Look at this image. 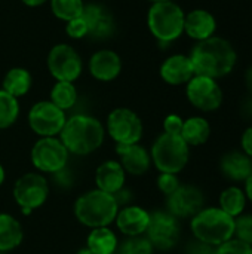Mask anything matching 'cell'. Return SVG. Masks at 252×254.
<instances>
[{
    "label": "cell",
    "mask_w": 252,
    "mask_h": 254,
    "mask_svg": "<svg viewBox=\"0 0 252 254\" xmlns=\"http://www.w3.org/2000/svg\"><path fill=\"white\" fill-rule=\"evenodd\" d=\"M89 71L97 80L111 82L122 71V60L111 49L97 51L89 60Z\"/></svg>",
    "instance_id": "d6986e66"
},
{
    "label": "cell",
    "mask_w": 252,
    "mask_h": 254,
    "mask_svg": "<svg viewBox=\"0 0 252 254\" xmlns=\"http://www.w3.org/2000/svg\"><path fill=\"white\" fill-rule=\"evenodd\" d=\"M119 208L120 207L111 193L95 188L82 193L76 199L73 211L80 225L89 229H95L114 223Z\"/></svg>",
    "instance_id": "3957f363"
},
{
    "label": "cell",
    "mask_w": 252,
    "mask_h": 254,
    "mask_svg": "<svg viewBox=\"0 0 252 254\" xmlns=\"http://www.w3.org/2000/svg\"><path fill=\"white\" fill-rule=\"evenodd\" d=\"M82 18L88 27V37L94 40H107L116 31V21L113 13L102 4L88 3L83 7Z\"/></svg>",
    "instance_id": "9a60e30c"
},
{
    "label": "cell",
    "mask_w": 252,
    "mask_h": 254,
    "mask_svg": "<svg viewBox=\"0 0 252 254\" xmlns=\"http://www.w3.org/2000/svg\"><path fill=\"white\" fill-rule=\"evenodd\" d=\"M214 252H215V247H212L206 243H202L196 238L190 240L184 249L186 254H214Z\"/></svg>",
    "instance_id": "8d00e7d4"
},
{
    "label": "cell",
    "mask_w": 252,
    "mask_h": 254,
    "mask_svg": "<svg viewBox=\"0 0 252 254\" xmlns=\"http://www.w3.org/2000/svg\"><path fill=\"white\" fill-rule=\"evenodd\" d=\"M113 196H114L116 202L119 204V207L129 205V204H131V201H132V193H131V190H128L126 188L120 189V190H119V192H116Z\"/></svg>",
    "instance_id": "f35d334b"
},
{
    "label": "cell",
    "mask_w": 252,
    "mask_h": 254,
    "mask_svg": "<svg viewBox=\"0 0 252 254\" xmlns=\"http://www.w3.org/2000/svg\"><path fill=\"white\" fill-rule=\"evenodd\" d=\"M189 103L201 112H215L221 107L224 94L218 82L212 77L195 74L186 83Z\"/></svg>",
    "instance_id": "8fae6325"
},
{
    "label": "cell",
    "mask_w": 252,
    "mask_h": 254,
    "mask_svg": "<svg viewBox=\"0 0 252 254\" xmlns=\"http://www.w3.org/2000/svg\"><path fill=\"white\" fill-rule=\"evenodd\" d=\"M193 238L218 247L235 237V219L218 207H203L190 220Z\"/></svg>",
    "instance_id": "277c9868"
},
{
    "label": "cell",
    "mask_w": 252,
    "mask_h": 254,
    "mask_svg": "<svg viewBox=\"0 0 252 254\" xmlns=\"http://www.w3.org/2000/svg\"><path fill=\"white\" fill-rule=\"evenodd\" d=\"M214 254H252V247L236 238H232L215 247Z\"/></svg>",
    "instance_id": "836d02e7"
},
{
    "label": "cell",
    "mask_w": 252,
    "mask_h": 254,
    "mask_svg": "<svg viewBox=\"0 0 252 254\" xmlns=\"http://www.w3.org/2000/svg\"><path fill=\"white\" fill-rule=\"evenodd\" d=\"M245 85H247V89L250 91V94L252 95V65L245 73Z\"/></svg>",
    "instance_id": "60d3db41"
},
{
    "label": "cell",
    "mask_w": 252,
    "mask_h": 254,
    "mask_svg": "<svg viewBox=\"0 0 252 254\" xmlns=\"http://www.w3.org/2000/svg\"><path fill=\"white\" fill-rule=\"evenodd\" d=\"M217 31V19L206 9H193L184 16V33L196 40L202 42L212 36Z\"/></svg>",
    "instance_id": "ac0fdd59"
},
{
    "label": "cell",
    "mask_w": 252,
    "mask_h": 254,
    "mask_svg": "<svg viewBox=\"0 0 252 254\" xmlns=\"http://www.w3.org/2000/svg\"><path fill=\"white\" fill-rule=\"evenodd\" d=\"M154 247L146 235L140 237H126L119 243L117 254H153Z\"/></svg>",
    "instance_id": "4dcf8cb0"
},
{
    "label": "cell",
    "mask_w": 252,
    "mask_h": 254,
    "mask_svg": "<svg viewBox=\"0 0 252 254\" xmlns=\"http://www.w3.org/2000/svg\"><path fill=\"white\" fill-rule=\"evenodd\" d=\"M68 150L59 137H39L30 152L33 167L40 174H58L68 164Z\"/></svg>",
    "instance_id": "52a82bcc"
},
{
    "label": "cell",
    "mask_w": 252,
    "mask_h": 254,
    "mask_svg": "<svg viewBox=\"0 0 252 254\" xmlns=\"http://www.w3.org/2000/svg\"><path fill=\"white\" fill-rule=\"evenodd\" d=\"M59 138L70 155L88 156L102 146L105 128L94 116L73 115L67 118Z\"/></svg>",
    "instance_id": "7a4b0ae2"
},
{
    "label": "cell",
    "mask_w": 252,
    "mask_h": 254,
    "mask_svg": "<svg viewBox=\"0 0 252 254\" xmlns=\"http://www.w3.org/2000/svg\"><path fill=\"white\" fill-rule=\"evenodd\" d=\"M114 223L119 232L125 237L146 235L150 223V213L141 205L129 204L119 208Z\"/></svg>",
    "instance_id": "2e32d148"
},
{
    "label": "cell",
    "mask_w": 252,
    "mask_h": 254,
    "mask_svg": "<svg viewBox=\"0 0 252 254\" xmlns=\"http://www.w3.org/2000/svg\"><path fill=\"white\" fill-rule=\"evenodd\" d=\"M247 201L248 199H247L245 190H242L238 186H229L220 195L218 208H221L230 217L236 219V217L244 214L245 207H247Z\"/></svg>",
    "instance_id": "4316f807"
},
{
    "label": "cell",
    "mask_w": 252,
    "mask_h": 254,
    "mask_svg": "<svg viewBox=\"0 0 252 254\" xmlns=\"http://www.w3.org/2000/svg\"><path fill=\"white\" fill-rule=\"evenodd\" d=\"M146 237L154 247V250L168 252L172 250L181 237L180 220L165 211L150 213V223L146 231Z\"/></svg>",
    "instance_id": "30bf717a"
},
{
    "label": "cell",
    "mask_w": 252,
    "mask_h": 254,
    "mask_svg": "<svg viewBox=\"0 0 252 254\" xmlns=\"http://www.w3.org/2000/svg\"><path fill=\"white\" fill-rule=\"evenodd\" d=\"M4 180H6V171H4V167L0 164V188L3 186Z\"/></svg>",
    "instance_id": "7bdbcfd3"
},
{
    "label": "cell",
    "mask_w": 252,
    "mask_h": 254,
    "mask_svg": "<svg viewBox=\"0 0 252 254\" xmlns=\"http://www.w3.org/2000/svg\"><path fill=\"white\" fill-rule=\"evenodd\" d=\"M31 83H33V79L28 70L22 67H13L4 74L1 89L13 95L15 98H19L28 94Z\"/></svg>",
    "instance_id": "484cf974"
},
{
    "label": "cell",
    "mask_w": 252,
    "mask_h": 254,
    "mask_svg": "<svg viewBox=\"0 0 252 254\" xmlns=\"http://www.w3.org/2000/svg\"><path fill=\"white\" fill-rule=\"evenodd\" d=\"M0 254H6V253H0Z\"/></svg>",
    "instance_id": "bcb514c9"
},
{
    "label": "cell",
    "mask_w": 252,
    "mask_h": 254,
    "mask_svg": "<svg viewBox=\"0 0 252 254\" xmlns=\"http://www.w3.org/2000/svg\"><path fill=\"white\" fill-rule=\"evenodd\" d=\"M24 241V229L18 219L9 213H0V253L18 249Z\"/></svg>",
    "instance_id": "603a6c76"
},
{
    "label": "cell",
    "mask_w": 252,
    "mask_h": 254,
    "mask_svg": "<svg viewBox=\"0 0 252 254\" xmlns=\"http://www.w3.org/2000/svg\"><path fill=\"white\" fill-rule=\"evenodd\" d=\"M76 254H94V253H92L88 247H83V249H80V250H79Z\"/></svg>",
    "instance_id": "ee69618b"
},
{
    "label": "cell",
    "mask_w": 252,
    "mask_h": 254,
    "mask_svg": "<svg viewBox=\"0 0 252 254\" xmlns=\"http://www.w3.org/2000/svg\"><path fill=\"white\" fill-rule=\"evenodd\" d=\"M233 238L252 247V214H242L235 219V237Z\"/></svg>",
    "instance_id": "1f68e13d"
},
{
    "label": "cell",
    "mask_w": 252,
    "mask_h": 254,
    "mask_svg": "<svg viewBox=\"0 0 252 254\" xmlns=\"http://www.w3.org/2000/svg\"><path fill=\"white\" fill-rule=\"evenodd\" d=\"M65 31L71 39H83L88 36V27H86V22L82 16L68 21L65 25Z\"/></svg>",
    "instance_id": "e575fe53"
},
{
    "label": "cell",
    "mask_w": 252,
    "mask_h": 254,
    "mask_svg": "<svg viewBox=\"0 0 252 254\" xmlns=\"http://www.w3.org/2000/svg\"><path fill=\"white\" fill-rule=\"evenodd\" d=\"M180 135L187 143L189 147H198L209 140L211 125L202 116H192L184 121Z\"/></svg>",
    "instance_id": "d4e9b609"
},
{
    "label": "cell",
    "mask_w": 252,
    "mask_h": 254,
    "mask_svg": "<svg viewBox=\"0 0 252 254\" xmlns=\"http://www.w3.org/2000/svg\"><path fill=\"white\" fill-rule=\"evenodd\" d=\"M241 146H242V150L247 156H250L252 159V125L248 127L245 129V132L242 134V138H241Z\"/></svg>",
    "instance_id": "74e56055"
},
{
    "label": "cell",
    "mask_w": 252,
    "mask_h": 254,
    "mask_svg": "<svg viewBox=\"0 0 252 254\" xmlns=\"http://www.w3.org/2000/svg\"><path fill=\"white\" fill-rule=\"evenodd\" d=\"M220 168L232 182H245L252 174V159L244 152H229L221 158Z\"/></svg>",
    "instance_id": "7402d4cb"
},
{
    "label": "cell",
    "mask_w": 252,
    "mask_h": 254,
    "mask_svg": "<svg viewBox=\"0 0 252 254\" xmlns=\"http://www.w3.org/2000/svg\"><path fill=\"white\" fill-rule=\"evenodd\" d=\"M12 195L21 208V213L24 216H30L48 201L49 183L40 173H25L15 182Z\"/></svg>",
    "instance_id": "ba28073f"
},
{
    "label": "cell",
    "mask_w": 252,
    "mask_h": 254,
    "mask_svg": "<svg viewBox=\"0 0 252 254\" xmlns=\"http://www.w3.org/2000/svg\"><path fill=\"white\" fill-rule=\"evenodd\" d=\"M156 185L157 189L165 195L169 196L171 193H174L178 188H180V179L178 174H172V173H159L157 179H156Z\"/></svg>",
    "instance_id": "d6a6232c"
},
{
    "label": "cell",
    "mask_w": 252,
    "mask_h": 254,
    "mask_svg": "<svg viewBox=\"0 0 252 254\" xmlns=\"http://www.w3.org/2000/svg\"><path fill=\"white\" fill-rule=\"evenodd\" d=\"M24 4L30 6V7H36V6H42L43 3H46L48 0H21Z\"/></svg>",
    "instance_id": "b9f144b4"
},
{
    "label": "cell",
    "mask_w": 252,
    "mask_h": 254,
    "mask_svg": "<svg viewBox=\"0 0 252 254\" xmlns=\"http://www.w3.org/2000/svg\"><path fill=\"white\" fill-rule=\"evenodd\" d=\"M65 121V112L49 100L36 103L28 112V125L39 137H58Z\"/></svg>",
    "instance_id": "7c38bea8"
},
{
    "label": "cell",
    "mask_w": 252,
    "mask_h": 254,
    "mask_svg": "<svg viewBox=\"0 0 252 254\" xmlns=\"http://www.w3.org/2000/svg\"><path fill=\"white\" fill-rule=\"evenodd\" d=\"M184 10L174 0L157 1L147 13V25L160 43H171L184 33Z\"/></svg>",
    "instance_id": "5b68a950"
},
{
    "label": "cell",
    "mask_w": 252,
    "mask_h": 254,
    "mask_svg": "<svg viewBox=\"0 0 252 254\" xmlns=\"http://www.w3.org/2000/svg\"><path fill=\"white\" fill-rule=\"evenodd\" d=\"M86 247L94 254H116L119 238L110 226L95 228L86 237Z\"/></svg>",
    "instance_id": "cb8c5ba5"
},
{
    "label": "cell",
    "mask_w": 252,
    "mask_h": 254,
    "mask_svg": "<svg viewBox=\"0 0 252 254\" xmlns=\"http://www.w3.org/2000/svg\"><path fill=\"white\" fill-rule=\"evenodd\" d=\"M105 131L116 144H135L143 138L144 125L134 110L117 107L107 116Z\"/></svg>",
    "instance_id": "9c48e42d"
},
{
    "label": "cell",
    "mask_w": 252,
    "mask_h": 254,
    "mask_svg": "<svg viewBox=\"0 0 252 254\" xmlns=\"http://www.w3.org/2000/svg\"><path fill=\"white\" fill-rule=\"evenodd\" d=\"M183 124H184V119L181 116L171 113L163 119V132L172 134V135H180L181 129H183Z\"/></svg>",
    "instance_id": "d590c367"
},
{
    "label": "cell",
    "mask_w": 252,
    "mask_h": 254,
    "mask_svg": "<svg viewBox=\"0 0 252 254\" xmlns=\"http://www.w3.org/2000/svg\"><path fill=\"white\" fill-rule=\"evenodd\" d=\"M85 3L83 0H50L52 13L61 21H71L82 16Z\"/></svg>",
    "instance_id": "f546056e"
},
{
    "label": "cell",
    "mask_w": 252,
    "mask_h": 254,
    "mask_svg": "<svg viewBox=\"0 0 252 254\" xmlns=\"http://www.w3.org/2000/svg\"><path fill=\"white\" fill-rule=\"evenodd\" d=\"M159 71L163 82L172 86L186 85L195 76V68L190 58L183 54H175L168 57L162 63Z\"/></svg>",
    "instance_id": "ffe728a7"
},
{
    "label": "cell",
    "mask_w": 252,
    "mask_h": 254,
    "mask_svg": "<svg viewBox=\"0 0 252 254\" xmlns=\"http://www.w3.org/2000/svg\"><path fill=\"white\" fill-rule=\"evenodd\" d=\"M195 74L212 79H221L230 74L238 63V54L233 45L220 36H212L198 42L189 55Z\"/></svg>",
    "instance_id": "6da1fadb"
},
{
    "label": "cell",
    "mask_w": 252,
    "mask_h": 254,
    "mask_svg": "<svg viewBox=\"0 0 252 254\" xmlns=\"http://www.w3.org/2000/svg\"><path fill=\"white\" fill-rule=\"evenodd\" d=\"M245 195H247V199L252 204V174L245 180Z\"/></svg>",
    "instance_id": "ab89813d"
},
{
    "label": "cell",
    "mask_w": 252,
    "mask_h": 254,
    "mask_svg": "<svg viewBox=\"0 0 252 254\" xmlns=\"http://www.w3.org/2000/svg\"><path fill=\"white\" fill-rule=\"evenodd\" d=\"M205 207V195L195 185H180V188L166 196V211L174 217L192 219Z\"/></svg>",
    "instance_id": "5bb4252c"
},
{
    "label": "cell",
    "mask_w": 252,
    "mask_h": 254,
    "mask_svg": "<svg viewBox=\"0 0 252 254\" xmlns=\"http://www.w3.org/2000/svg\"><path fill=\"white\" fill-rule=\"evenodd\" d=\"M150 1H153V3H157V1H171V0H150Z\"/></svg>",
    "instance_id": "f6af8a7d"
},
{
    "label": "cell",
    "mask_w": 252,
    "mask_h": 254,
    "mask_svg": "<svg viewBox=\"0 0 252 254\" xmlns=\"http://www.w3.org/2000/svg\"><path fill=\"white\" fill-rule=\"evenodd\" d=\"M50 103L61 110L71 109L77 101V89L73 82H56L50 89Z\"/></svg>",
    "instance_id": "83f0119b"
},
{
    "label": "cell",
    "mask_w": 252,
    "mask_h": 254,
    "mask_svg": "<svg viewBox=\"0 0 252 254\" xmlns=\"http://www.w3.org/2000/svg\"><path fill=\"white\" fill-rule=\"evenodd\" d=\"M48 68L56 82H74L82 74L83 63L73 46L59 43L49 51Z\"/></svg>",
    "instance_id": "4fadbf2b"
},
{
    "label": "cell",
    "mask_w": 252,
    "mask_h": 254,
    "mask_svg": "<svg viewBox=\"0 0 252 254\" xmlns=\"http://www.w3.org/2000/svg\"><path fill=\"white\" fill-rule=\"evenodd\" d=\"M151 164L159 173H181L190 158V147L181 135L162 132L150 149Z\"/></svg>",
    "instance_id": "8992f818"
},
{
    "label": "cell",
    "mask_w": 252,
    "mask_h": 254,
    "mask_svg": "<svg viewBox=\"0 0 252 254\" xmlns=\"http://www.w3.org/2000/svg\"><path fill=\"white\" fill-rule=\"evenodd\" d=\"M19 116L18 98L0 89V129L10 128Z\"/></svg>",
    "instance_id": "f1b7e54d"
},
{
    "label": "cell",
    "mask_w": 252,
    "mask_h": 254,
    "mask_svg": "<svg viewBox=\"0 0 252 254\" xmlns=\"http://www.w3.org/2000/svg\"><path fill=\"white\" fill-rule=\"evenodd\" d=\"M116 155L119 156V162L126 174L144 176L151 167L150 152L140 143L116 144Z\"/></svg>",
    "instance_id": "e0dca14e"
},
{
    "label": "cell",
    "mask_w": 252,
    "mask_h": 254,
    "mask_svg": "<svg viewBox=\"0 0 252 254\" xmlns=\"http://www.w3.org/2000/svg\"><path fill=\"white\" fill-rule=\"evenodd\" d=\"M126 173L119 161L108 159L97 167L95 171V186L97 189L114 195L125 188Z\"/></svg>",
    "instance_id": "44dd1931"
}]
</instances>
